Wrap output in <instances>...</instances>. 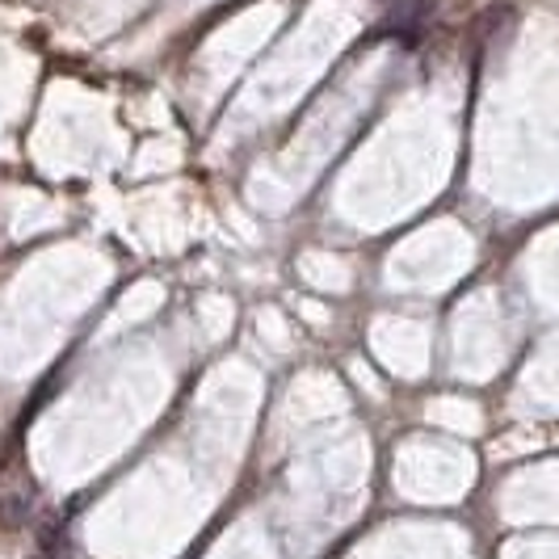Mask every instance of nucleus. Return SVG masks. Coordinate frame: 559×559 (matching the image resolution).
Instances as JSON below:
<instances>
[{
	"mask_svg": "<svg viewBox=\"0 0 559 559\" xmlns=\"http://www.w3.org/2000/svg\"><path fill=\"white\" fill-rule=\"evenodd\" d=\"M429 22H433V0H400L388 13V29L400 38H417Z\"/></svg>",
	"mask_w": 559,
	"mask_h": 559,
	"instance_id": "obj_1",
	"label": "nucleus"
}]
</instances>
